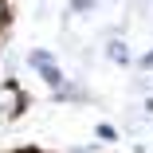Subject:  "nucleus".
Here are the masks:
<instances>
[{
  "label": "nucleus",
  "mask_w": 153,
  "mask_h": 153,
  "mask_svg": "<svg viewBox=\"0 0 153 153\" xmlns=\"http://www.w3.org/2000/svg\"><path fill=\"white\" fill-rule=\"evenodd\" d=\"M24 106H27V94H24V90L16 82H0V114H4V118H16Z\"/></svg>",
  "instance_id": "f03ea898"
},
{
  "label": "nucleus",
  "mask_w": 153,
  "mask_h": 153,
  "mask_svg": "<svg viewBox=\"0 0 153 153\" xmlns=\"http://www.w3.org/2000/svg\"><path fill=\"white\" fill-rule=\"evenodd\" d=\"M106 51H110V59H114V63H126V59H130V51H126V43H118V39H114V43H110Z\"/></svg>",
  "instance_id": "7ed1b4c3"
},
{
  "label": "nucleus",
  "mask_w": 153,
  "mask_h": 153,
  "mask_svg": "<svg viewBox=\"0 0 153 153\" xmlns=\"http://www.w3.org/2000/svg\"><path fill=\"white\" fill-rule=\"evenodd\" d=\"M27 63H32V67L43 75V82H47V86H55V90L63 86V71L55 67V59H51L47 51H27Z\"/></svg>",
  "instance_id": "f257e3e1"
},
{
  "label": "nucleus",
  "mask_w": 153,
  "mask_h": 153,
  "mask_svg": "<svg viewBox=\"0 0 153 153\" xmlns=\"http://www.w3.org/2000/svg\"><path fill=\"white\" fill-rule=\"evenodd\" d=\"M94 134H98V137H102V141H114V137H118V134H114V126H106V122H102V126H98V130H94Z\"/></svg>",
  "instance_id": "20e7f679"
},
{
  "label": "nucleus",
  "mask_w": 153,
  "mask_h": 153,
  "mask_svg": "<svg viewBox=\"0 0 153 153\" xmlns=\"http://www.w3.org/2000/svg\"><path fill=\"white\" fill-rule=\"evenodd\" d=\"M4 4H8V0H0V20H4Z\"/></svg>",
  "instance_id": "39448f33"
}]
</instances>
